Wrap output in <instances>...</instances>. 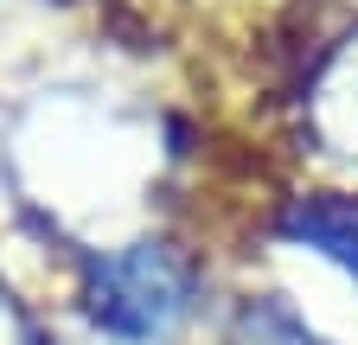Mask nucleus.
<instances>
[{"instance_id":"f257e3e1","label":"nucleus","mask_w":358,"mask_h":345,"mask_svg":"<svg viewBox=\"0 0 358 345\" xmlns=\"http://www.w3.org/2000/svg\"><path fill=\"white\" fill-rule=\"evenodd\" d=\"M96 294H103L96 307H103L122 332H160V326L179 314L186 281H179V269L166 263L160 249H134V256H122V263L103 269Z\"/></svg>"},{"instance_id":"f03ea898","label":"nucleus","mask_w":358,"mask_h":345,"mask_svg":"<svg viewBox=\"0 0 358 345\" xmlns=\"http://www.w3.org/2000/svg\"><path fill=\"white\" fill-rule=\"evenodd\" d=\"M294 224H301V237L327 243L333 256H345V263L358 269V211H345V205H307Z\"/></svg>"}]
</instances>
